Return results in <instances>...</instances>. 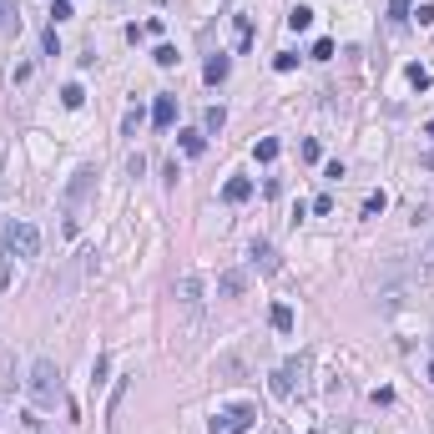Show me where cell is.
<instances>
[{"instance_id": "1", "label": "cell", "mask_w": 434, "mask_h": 434, "mask_svg": "<svg viewBox=\"0 0 434 434\" xmlns=\"http://www.w3.org/2000/svg\"><path fill=\"white\" fill-rule=\"evenodd\" d=\"M26 389H31V404L36 409H66V384H61V368L51 364V359H36L31 364V379H26Z\"/></svg>"}, {"instance_id": "2", "label": "cell", "mask_w": 434, "mask_h": 434, "mask_svg": "<svg viewBox=\"0 0 434 434\" xmlns=\"http://www.w3.org/2000/svg\"><path fill=\"white\" fill-rule=\"evenodd\" d=\"M91 192H96V167H76V177L66 182V192H61V223H66V232L81 227V207H86Z\"/></svg>"}, {"instance_id": "3", "label": "cell", "mask_w": 434, "mask_h": 434, "mask_svg": "<svg viewBox=\"0 0 434 434\" xmlns=\"http://www.w3.org/2000/svg\"><path fill=\"white\" fill-rule=\"evenodd\" d=\"M308 368H313V359H308V354H293V359L268 379L273 399H293V394H303V384H308Z\"/></svg>"}, {"instance_id": "4", "label": "cell", "mask_w": 434, "mask_h": 434, "mask_svg": "<svg viewBox=\"0 0 434 434\" xmlns=\"http://www.w3.org/2000/svg\"><path fill=\"white\" fill-rule=\"evenodd\" d=\"M0 248L10 257H36L40 253V227L26 223V217H15V223H6V232H0Z\"/></svg>"}, {"instance_id": "5", "label": "cell", "mask_w": 434, "mask_h": 434, "mask_svg": "<svg viewBox=\"0 0 434 434\" xmlns=\"http://www.w3.org/2000/svg\"><path fill=\"white\" fill-rule=\"evenodd\" d=\"M257 354H263V349H257V343H237V349L217 354V379H223V384H237V379L248 374V364H253Z\"/></svg>"}, {"instance_id": "6", "label": "cell", "mask_w": 434, "mask_h": 434, "mask_svg": "<svg viewBox=\"0 0 434 434\" xmlns=\"http://www.w3.org/2000/svg\"><path fill=\"white\" fill-rule=\"evenodd\" d=\"M248 429H257V404H227L212 419V434H248Z\"/></svg>"}, {"instance_id": "7", "label": "cell", "mask_w": 434, "mask_h": 434, "mask_svg": "<svg viewBox=\"0 0 434 434\" xmlns=\"http://www.w3.org/2000/svg\"><path fill=\"white\" fill-rule=\"evenodd\" d=\"M172 293H177V303H182V313H187V318H197V313H202V278H197V273H182Z\"/></svg>"}, {"instance_id": "8", "label": "cell", "mask_w": 434, "mask_h": 434, "mask_svg": "<svg viewBox=\"0 0 434 434\" xmlns=\"http://www.w3.org/2000/svg\"><path fill=\"white\" fill-rule=\"evenodd\" d=\"M248 257H253V268L263 273V278H273V273H283V257H278V248L268 243V237H253V248H248Z\"/></svg>"}, {"instance_id": "9", "label": "cell", "mask_w": 434, "mask_h": 434, "mask_svg": "<svg viewBox=\"0 0 434 434\" xmlns=\"http://www.w3.org/2000/svg\"><path fill=\"white\" fill-rule=\"evenodd\" d=\"M132 379L137 374H126V379H117V389H112V404H106V429H121V409H126V394H132Z\"/></svg>"}, {"instance_id": "10", "label": "cell", "mask_w": 434, "mask_h": 434, "mask_svg": "<svg viewBox=\"0 0 434 434\" xmlns=\"http://www.w3.org/2000/svg\"><path fill=\"white\" fill-rule=\"evenodd\" d=\"M243 288H248V273L243 268H227L223 278H217V293H223V298H243Z\"/></svg>"}, {"instance_id": "11", "label": "cell", "mask_w": 434, "mask_h": 434, "mask_svg": "<svg viewBox=\"0 0 434 434\" xmlns=\"http://www.w3.org/2000/svg\"><path fill=\"white\" fill-rule=\"evenodd\" d=\"M151 121H157L162 132H167V126L177 121V96H157V106H151Z\"/></svg>"}, {"instance_id": "12", "label": "cell", "mask_w": 434, "mask_h": 434, "mask_svg": "<svg viewBox=\"0 0 434 434\" xmlns=\"http://www.w3.org/2000/svg\"><path fill=\"white\" fill-rule=\"evenodd\" d=\"M248 197H253V182H248V177H227L223 202H232V207H237V202H248Z\"/></svg>"}, {"instance_id": "13", "label": "cell", "mask_w": 434, "mask_h": 434, "mask_svg": "<svg viewBox=\"0 0 434 434\" xmlns=\"http://www.w3.org/2000/svg\"><path fill=\"white\" fill-rule=\"evenodd\" d=\"M268 323H273L278 334H293V308H288V303H273V308H268Z\"/></svg>"}, {"instance_id": "14", "label": "cell", "mask_w": 434, "mask_h": 434, "mask_svg": "<svg viewBox=\"0 0 434 434\" xmlns=\"http://www.w3.org/2000/svg\"><path fill=\"white\" fill-rule=\"evenodd\" d=\"M182 137V151L187 157H202V147H207V132H177Z\"/></svg>"}, {"instance_id": "15", "label": "cell", "mask_w": 434, "mask_h": 434, "mask_svg": "<svg viewBox=\"0 0 434 434\" xmlns=\"http://www.w3.org/2000/svg\"><path fill=\"white\" fill-rule=\"evenodd\" d=\"M308 26H313V10L308 6H293L288 10V31H308Z\"/></svg>"}, {"instance_id": "16", "label": "cell", "mask_w": 434, "mask_h": 434, "mask_svg": "<svg viewBox=\"0 0 434 434\" xmlns=\"http://www.w3.org/2000/svg\"><path fill=\"white\" fill-rule=\"evenodd\" d=\"M278 151H283V147H278V137H263V142L253 147V157H257V162H278Z\"/></svg>"}, {"instance_id": "17", "label": "cell", "mask_w": 434, "mask_h": 434, "mask_svg": "<svg viewBox=\"0 0 434 434\" xmlns=\"http://www.w3.org/2000/svg\"><path fill=\"white\" fill-rule=\"evenodd\" d=\"M227 126V112L223 106H207V117H202V132H223Z\"/></svg>"}, {"instance_id": "18", "label": "cell", "mask_w": 434, "mask_h": 434, "mask_svg": "<svg viewBox=\"0 0 434 434\" xmlns=\"http://www.w3.org/2000/svg\"><path fill=\"white\" fill-rule=\"evenodd\" d=\"M202 76H207L212 86H217V81H227V56H212V61H207V71H202Z\"/></svg>"}, {"instance_id": "19", "label": "cell", "mask_w": 434, "mask_h": 434, "mask_svg": "<svg viewBox=\"0 0 434 434\" xmlns=\"http://www.w3.org/2000/svg\"><path fill=\"white\" fill-rule=\"evenodd\" d=\"M404 76H409V86H414V91H429V71L419 66V61H414V66H409Z\"/></svg>"}, {"instance_id": "20", "label": "cell", "mask_w": 434, "mask_h": 434, "mask_svg": "<svg viewBox=\"0 0 434 434\" xmlns=\"http://www.w3.org/2000/svg\"><path fill=\"white\" fill-rule=\"evenodd\" d=\"M419 278H434V237H429L424 253H419Z\"/></svg>"}, {"instance_id": "21", "label": "cell", "mask_w": 434, "mask_h": 434, "mask_svg": "<svg viewBox=\"0 0 434 434\" xmlns=\"http://www.w3.org/2000/svg\"><path fill=\"white\" fill-rule=\"evenodd\" d=\"M151 61H157V66H177V46H157Z\"/></svg>"}, {"instance_id": "22", "label": "cell", "mask_w": 434, "mask_h": 434, "mask_svg": "<svg viewBox=\"0 0 434 434\" xmlns=\"http://www.w3.org/2000/svg\"><path fill=\"white\" fill-rule=\"evenodd\" d=\"M298 66V51H278L273 56V71H293Z\"/></svg>"}, {"instance_id": "23", "label": "cell", "mask_w": 434, "mask_h": 434, "mask_svg": "<svg viewBox=\"0 0 434 434\" xmlns=\"http://www.w3.org/2000/svg\"><path fill=\"white\" fill-rule=\"evenodd\" d=\"M61 101H66V106H71V112H76V106H81V101H86V91H81V86H76V81H71V86H66V91H61Z\"/></svg>"}, {"instance_id": "24", "label": "cell", "mask_w": 434, "mask_h": 434, "mask_svg": "<svg viewBox=\"0 0 434 434\" xmlns=\"http://www.w3.org/2000/svg\"><path fill=\"white\" fill-rule=\"evenodd\" d=\"M106 368H112V359L96 354V364H91V384H106Z\"/></svg>"}, {"instance_id": "25", "label": "cell", "mask_w": 434, "mask_h": 434, "mask_svg": "<svg viewBox=\"0 0 434 434\" xmlns=\"http://www.w3.org/2000/svg\"><path fill=\"white\" fill-rule=\"evenodd\" d=\"M137 126H142V106H132V112H126V121H121V132H126V137H137Z\"/></svg>"}, {"instance_id": "26", "label": "cell", "mask_w": 434, "mask_h": 434, "mask_svg": "<svg viewBox=\"0 0 434 434\" xmlns=\"http://www.w3.org/2000/svg\"><path fill=\"white\" fill-rule=\"evenodd\" d=\"M298 157H303V162H318V157H323V147H318V142L308 137V142H303V147H298Z\"/></svg>"}, {"instance_id": "27", "label": "cell", "mask_w": 434, "mask_h": 434, "mask_svg": "<svg viewBox=\"0 0 434 434\" xmlns=\"http://www.w3.org/2000/svg\"><path fill=\"white\" fill-rule=\"evenodd\" d=\"M76 10H71V0H56V6H51V20H56V26H61V20H71Z\"/></svg>"}, {"instance_id": "28", "label": "cell", "mask_w": 434, "mask_h": 434, "mask_svg": "<svg viewBox=\"0 0 434 434\" xmlns=\"http://www.w3.org/2000/svg\"><path fill=\"white\" fill-rule=\"evenodd\" d=\"M0 394H15V379H10V364L0 359Z\"/></svg>"}, {"instance_id": "29", "label": "cell", "mask_w": 434, "mask_h": 434, "mask_svg": "<svg viewBox=\"0 0 434 434\" xmlns=\"http://www.w3.org/2000/svg\"><path fill=\"white\" fill-rule=\"evenodd\" d=\"M379 212H384V192H374V197L364 202V217H379Z\"/></svg>"}, {"instance_id": "30", "label": "cell", "mask_w": 434, "mask_h": 434, "mask_svg": "<svg viewBox=\"0 0 434 434\" xmlns=\"http://www.w3.org/2000/svg\"><path fill=\"white\" fill-rule=\"evenodd\" d=\"M0 288H10V253L0 248Z\"/></svg>"}, {"instance_id": "31", "label": "cell", "mask_w": 434, "mask_h": 434, "mask_svg": "<svg viewBox=\"0 0 434 434\" xmlns=\"http://www.w3.org/2000/svg\"><path fill=\"white\" fill-rule=\"evenodd\" d=\"M409 15H414V20H419V26H434V6H414V10H409Z\"/></svg>"}, {"instance_id": "32", "label": "cell", "mask_w": 434, "mask_h": 434, "mask_svg": "<svg viewBox=\"0 0 434 434\" xmlns=\"http://www.w3.org/2000/svg\"><path fill=\"white\" fill-rule=\"evenodd\" d=\"M334 56V40H313V61H329Z\"/></svg>"}, {"instance_id": "33", "label": "cell", "mask_w": 434, "mask_h": 434, "mask_svg": "<svg viewBox=\"0 0 434 434\" xmlns=\"http://www.w3.org/2000/svg\"><path fill=\"white\" fill-rule=\"evenodd\" d=\"M313 212H318V217H329V212H334V197H329V192H323V197H313Z\"/></svg>"}, {"instance_id": "34", "label": "cell", "mask_w": 434, "mask_h": 434, "mask_svg": "<svg viewBox=\"0 0 434 434\" xmlns=\"http://www.w3.org/2000/svg\"><path fill=\"white\" fill-rule=\"evenodd\" d=\"M419 167H424V172H434V147H429V151H419Z\"/></svg>"}, {"instance_id": "35", "label": "cell", "mask_w": 434, "mask_h": 434, "mask_svg": "<svg viewBox=\"0 0 434 434\" xmlns=\"http://www.w3.org/2000/svg\"><path fill=\"white\" fill-rule=\"evenodd\" d=\"M424 137H429V142H434V121H429V126H424Z\"/></svg>"}, {"instance_id": "36", "label": "cell", "mask_w": 434, "mask_h": 434, "mask_svg": "<svg viewBox=\"0 0 434 434\" xmlns=\"http://www.w3.org/2000/svg\"><path fill=\"white\" fill-rule=\"evenodd\" d=\"M429 384H434V359H429Z\"/></svg>"}, {"instance_id": "37", "label": "cell", "mask_w": 434, "mask_h": 434, "mask_svg": "<svg viewBox=\"0 0 434 434\" xmlns=\"http://www.w3.org/2000/svg\"><path fill=\"white\" fill-rule=\"evenodd\" d=\"M0 162H6V151H0Z\"/></svg>"}, {"instance_id": "38", "label": "cell", "mask_w": 434, "mask_h": 434, "mask_svg": "<svg viewBox=\"0 0 434 434\" xmlns=\"http://www.w3.org/2000/svg\"><path fill=\"white\" fill-rule=\"evenodd\" d=\"M0 15H10V10H0Z\"/></svg>"}]
</instances>
